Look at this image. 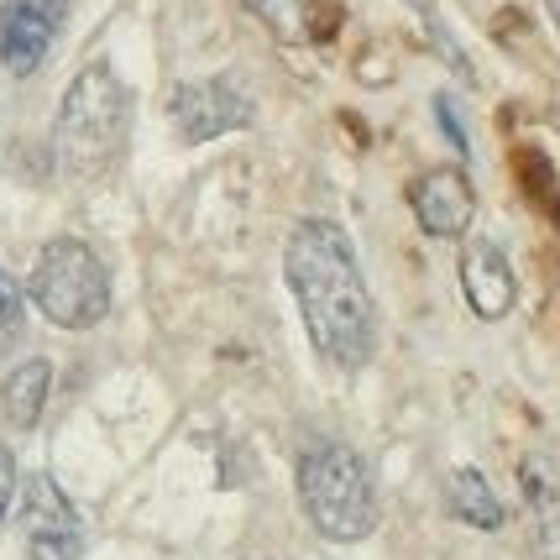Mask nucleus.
Here are the masks:
<instances>
[{"instance_id":"1","label":"nucleus","mask_w":560,"mask_h":560,"mask_svg":"<svg viewBox=\"0 0 560 560\" xmlns=\"http://www.w3.org/2000/svg\"><path fill=\"white\" fill-rule=\"evenodd\" d=\"M283 272H289L293 304H299L319 357L341 372H357L372 362L377 304H372L366 272L357 262V246L341 225L336 220L293 225L289 246H283Z\"/></svg>"},{"instance_id":"2","label":"nucleus","mask_w":560,"mask_h":560,"mask_svg":"<svg viewBox=\"0 0 560 560\" xmlns=\"http://www.w3.org/2000/svg\"><path fill=\"white\" fill-rule=\"evenodd\" d=\"M126 126H131V95L110 63H90L69 84L52 126V152L69 178H100L121 158Z\"/></svg>"},{"instance_id":"3","label":"nucleus","mask_w":560,"mask_h":560,"mask_svg":"<svg viewBox=\"0 0 560 560\" xmlns=\"http://www.w3.org/2000/svg\"><path fill=\"white\" fill-rule=\"evenodd\" d=\"M299 503L310 513L315 535H325L330 545H357L383 518L372 471L341 440H315L299 456Z\"/></svg>"},{"instance_id":"4","label":"nucleus","mask_w":560,"mask_h":560,"mask_svg":"<svg viewBox=\"0 0 560 560\" xmlns=\"http://www.w3.org/2000/svg\"><path fill=\"white\" fill-rule=\"evenodd\" d=\"M26 299L52 319L58 330H95L110 315V272L100 262V252L79 236H58L43 246Z\"/></svg>"},{"instance_id":"5","label":"nucleus","mask_w":560,"mask_h":560,"mask_svg":"<svg viewBox=\"0 0 560 560\" xmlns=\"http://www.w3.org/2000/svg\"><path fill=\"white\" fill-rule=\"evenodd\" d=\"M16 524L32 560H73L84 545V524L73 513L69 492L52 482L48 471H32L16 492Z\"/></svg>"},{"instance_id":"6","label":"nucleus","mask_w":560,"mask_h":560,"mask_svg":"<svg viewBox=\"0 0 560 560\" xmlns=\"http://www.w3.org/2000/svg\"><path fill=\"white\" fill-rule=\"evenodd\" d=\"M168 116L184 142H210L252 121V100L231 79H189L168 95Z\"/></svg>"},{"instance_id":"7","label":"nucleus","mask_w":560,"mask_h":560,"mask_svg":"<svg viewBox=\"0 0 560 560\" xmlns=\"http://www.w3.org/2000/svg\"><path fill=\"white\" fill-rule=\"evenodd\" d=\"M63 22H69V0H0V63L16 79L37 73Z\"/></svg>"},{"instance_id":"8","label":"nucleus","mask_w":560,"mask_h":560,"mask_svg":"<svg viewBox=\"0 0 560 560\" xmlns=\"http://www.w3.org/2000/svg\"><path fill=\"white\" fill-rule=\"evenodd\" d=\"M409 205H415V220L424 236L435 242H456L471 231V215H477V189L462 168H430L409 184Z\"/></svg>"},{"instance_id":"9","label":"nucleus","mask_w":560,"mask_h":560,"mask_svg":"<svg viewBox=\"0 0 560 560\" xmlns=\"http://www.w3.org/2000/svg\"><path fill=\"white\" fill-rule=\"evenodd\" d=\"M462 293L466 310L477 319H503L518 299V278H513V262L503 257L498 242H466L462 252Z\"/></svg>"},{"instance_id":"10","label":"nucleus","mask_w":560,"mask_h":560,"mask_svg":"<svg viewBox=\"0 0 560 560\" xmlns=\"http://www.w3.org/2000/svg\"><path fill=\"white\" fill-rule=\"evenodd\" d=\"M48 393H52V362L48 357H32V362L11 366L5 388H0V415L11 430H32L43 409H48Z\"/></svg>"},{"instance_id":"11","label":"nucleus","mask_w":560,"mask_h":560,"mask_svg":"<svg viewBox=\"0 0 560 560\" xmlns=\"http://www.w3.org/2000/svg\"><path fill=\"white\" fill-rule=\"evenodd\" d=\"M524 492L535 509L539 560H560V477L545 462H524Z\"/></svg>"},{"instance_id":"12","label":"nucleus","mask_w":560,"mask_h":560,"mask_svg":"<svg viewBox=\"0 0 560 560\" xmlns=\"http://www.w3.org/2000/svg\"><path fill=\"white\" fill-rule=\"evenodd\" d=\"M451 509H456V518H466L471 529H503V503H498L492 482L477 466H462V471L451 477Z\"/></svg>"},{"instance_id":"13","label":"nucleus","mask_w":560,"mask_h":560,"mask_svg":"<svg viewBox=\"0 0 560 560\" xmlns=\"http://www.w3.org/2000/svg\"><path fill=\"white\" fill-rule=\"evenodd\" d=\"M246 11L268 26L278 43H304V37H310V11H315V0H246Z\"/></svg>"},{"instance_id":"14","label":"nucleus","mask_w":560,"mask_h":560,"mask_svg":"<svg viewBox=\"0 0 560 560\" xmlns=\"http://www.w3.org/2000/svg\"><path fill=\"white\" fill-rule=\"evenodd\" d=\"M22 330H26V289L0 268V357L22 341Z\"/></svg>"},{"instance_id":"15","label":"nucleus","mask_w":560,"mask_h":560,"mask_svg":"<svg viewBox=\"0 0 560 560\" xmlns=\"http://www.w3.org/2000/svg\"><path fill=\"white\" fill-rule=\"evenodd\" d=\"M16 492H22V471H16V456L0 445V518L16 509Z\"/></svg>"},{"instance_id":"16","label":"nucleus","mask_w":560,"mask_h":560,"mask_svg":"<svg viewBox=\"0 0 560 560\" xmlns=\"http://www.w3.org/2000/svg\"><path fill=\"white\" fill-rule=\"evenodd\" d=\"M435 110H440V126H445V137L456 142V152H466V131H462V121H456V105H451V95H435Z\"/></svg>"},{"instance_id":"17","label":"nucleus","mask_w":560,"mask_h":560,"mask_svg":"<svg viewBox=\"0 0 560 560\" xmlns=\"http://www.w3.org/2000/svg\"><path fill=\"white\" fill-rule=\"evenodd\" d=\"M545 5H550V22L560 26V0H545Z\"/></svg>"}]
</instances>
